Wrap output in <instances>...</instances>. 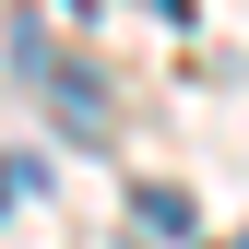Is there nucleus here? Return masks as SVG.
I'll list each match as a JSON object with an SVG mask.
<instances>
[{"label": "nucleus", "instance_id": "nucleus-1", "mask_svg": "<svg viewBox=\"0 0 249 249\" xmlns=\"http://www.w3.org/2000/svg\"><path fill=\"white\" fill-rule=\"evenodd\" d=\"M131 213H142L154 237H190V202H178V190H131Z\"/></svg>", "mask_w": 249, "mask_h": 249}, {"label": "nucleus", "instance_id": "nucleus-2", "mask_svg": "<svg viewBox=\"0 0 249 249\" xmlns=\"http://www.w3.org/2000/svg\"><path fill=\"white\" fill-rule=\"evenodd\" d=\"M12 190H24V166H0V213H12Z\"/></svg>", "mask_w": 249, "mask_h": 249}, {"label": "nucleus", "instance_id": "nucleus-3", "mask_svg": "<svg viewBox=\"0 0 249 249\" xmlns=\"http://www.w3.org/2000/svg\"><path fill=\"white\" fill-rule=\"evenodd\" d=\"M154 12H190V0H154Z\"/></svg>", "mask_w": 249, "mask_h": 249}]
</instances>
